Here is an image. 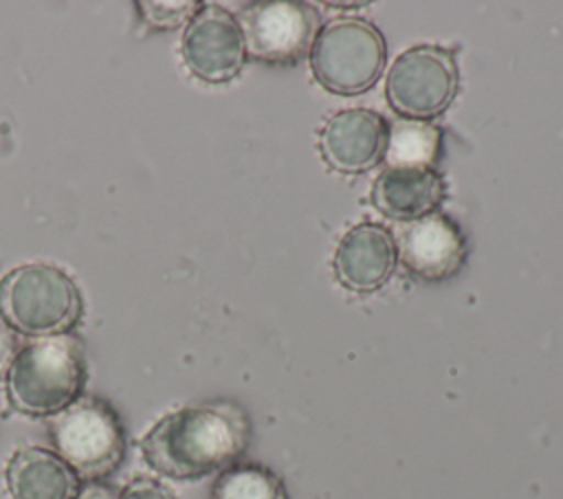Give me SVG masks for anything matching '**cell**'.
Returning <instances> with one entry per match:
<instances>
[{
  "instance_id": "7",
  "label": "cell",
  "mask_w": 563,
  "mask_h": 499,
  "mask_svg": "<svg viewBox=\"0 0 563 499\" xmlns=\"http://www.w3.org/2000/svg\"><path fill=\"white\" fill-rule=\"evenodd\" d=\"M238 24L244 46L253 57L273 64H292L312 44L319 18L306 2L266 0L246 4Z\"/></svg>"
},
{
  "instance_id": "18",
  "label": "cell",
  "mask_w": 563,
  "mask_h": 499,
  "mask_svg": "<svg viewBox=\"0 0 563 499\" xmlns=\"http://www.w3.org/2000/svg\"><path fill=\"white\" fill-rule=\"evenodd\" d=\"M18 354V343H15V332L0 319V378L7 376L13 358Z\"/></svg>"
},
{
  "instance_id": "2",
  "label": "cell",
  "mask_w": 563,
  "mask_h": 499,
  "mask_svg": "<svg viewBox=\"0 0 563 499\" xmlns=\"http://www.w3.org/2000/svg\"><path fill=\"white\" fill-rule=\"evenodd\" d=\"M86 350L77 334L40 336L22 345L7 372L11 407L31 418H53L84 396Z\"/></svg>"
},
{
  "instance_id": "12",
  "label": "cell",
  "mask_w": 563,
  "mask_h": 499,
  "mask_svg": "<svg viewBox=\"0 0 563 499\" xmlns=\"http://www.w3.org/2000/svg\"><path fill=\"white\" fill-rule=\"evenodd\" d=\"M4 486L11 499H75L81 479L55 451L20 446L7 459Z\"/></svg>"
},
{
  "instance_id": "3",
  "label": "cell",
  "mask_w": 563,
  "mask_h": 499,
  "mask_svg": "<svg viewBox=\"0 0 563 499\" xmlns=\"http://www.w3.org/2000/svg\"><path fill=\"white\" fill-rule=\"evenodd\" d=\"M84 301L68 273L51 264H22L0 279V319L20 334L40 339L68 334Z\"/></svg>"
},
{
  "instance_id": "4",
  "label": "cell",
  "mask_w": 563,
  "mask_h": 499,
  "mask_svg": "<svg viewBox=\"0 0 563 499\" xmlns=\"http://www.w3.org/2000/svg\"><path fill=\"white\" fill-rule=\"evenodd\" d=\"M48 437L53 451L86 481H101L112 475L128 448L125 426L117 409L90 393L48 420Z\"/></svg>"
},
{
  "instance_id": "8",
  "label": "cell",
  "mask_w": 563,
  "mask_h": 499,
  "mask_svg": "<svg viewBox=\"0 0 563 499\" xmlns=\"http://www.w3.org/2000/svg\"><path fill=\"white\" fill-rule=\"evenodd\" d=\"M244 57L246 46L238 20L218 4H202L183 35L187 68L207 84H224L242 70Z\"/></svg>"
},
{
  "instance_id": "17",
  "label": "cell",
  "mask_w": 563,
  "mask_h": 499,
  "mask_svg": "<svg viewBox=\"0 0 563 499\" xmlns=\"http://www.w3.org/2000/svg\"><path fill=\"white\" fill-rule=\"evenodd\" d=\"M117 499H176V495L158 479L134 477L119 490Z\"/></svg>"
},
{
  "instance_id": "19",
  "label": "cell",
  "mask_w": 563,
  "mask_h": 499,
  "mask_svg": "<svg viewBox=\"0 0 563 499\" xmlns=\"http://www.w3.org/2000/svg\"><path fill=\"white\" fill-rule=\"evenodd\" d=\"M119 492L101 481H88L86 486H81L79 495L75 499H117Z\"/></svg>"
},
{
  "instance_id": "13",
  "label": "cell",
  "mask_w": 563,
  "mask_h": 499,
  "mask_svg": "<svg viewBox=\"0 0 563 499\" xmlns=\"http://www.w3.org/2000/svg\"><path fill=\"white\" fill-rule=\"evenodd\" d=\"M374 204L389 218L418 220L444 198V182L431 167H389L374 185Z\"/></svg>"
},
{
  "instance_id": "15",
  "label": "cell",
  "mask_w": 563,
  "mask_h": 499,
  "mask_svg": "<svg viewBox=\"0 0 563 499\" xmlns=\"http://www.w3.org/2000/svg\"><path fill=\"white\" fill-rule=\"evenodd\" d=\"M211 499H288V492L271 468L233 464L213 481Z\"/></svg>"
},
{
  "instance_id": "14",
  "label": "cell",
  "mask_w": 563,
  "mask_h": 499,
  "mask_svg": "<svg viewBox=\"0 0 563 499\" xmlns=\"http://www.w3.org/2000/svg\"><path fill=\"white\" fill-rule=\"evenodd\" d=\"M440 149V132L422 121H398L387 134L385 156L391 167H431Z\"/></svg>"
},
{
  "instance_id": "16",
  "label": "cell",
  "mask_w": 563,
  "mask_h": 499,
  "mask_svg": "<svg viewBox=\"0 0 563 499\" xmlns=\"http://www.w3.org/2000/svg\"><path fill=\"white\" fill-rule=\"evenodd\" d=\"M202 4L200 2H136L139 15L143 18V22L152 29H176L185 22H189L198 9Z\"/></svg>"
},
{
  "instance_id": "1",
  "label": "cell",
  "mask_w": 563,
  "mask_h": 499,
  "mask_svg": "<svg viewBox=\"0 0 563 499\" xmlns=\"http://www.w3.org/2000/svg\"><path fill=\"white\" fill-rule=\"evenodd\" d=\"M251 437L246 413L229 400L180 407L141 440L150 468L172 479H200L233 466Z\"/></svg>"
},
{
  "instance_id": "10",
  "label": "cell",
  "mask_w": 563,
  "mask_h": 499,
  "mask_svg": "<svg viewBox=\"0 0 563 499\" xmlns=\"http://www.w3.org/2000/svg\"><path fill=\"white\" fill-rule=\"evenodd\" d=\"M387 145L385 119L365 108L341 110L321 132L325 160L345 174L365 171L378 163Z\"/></svg>"
},
{
  "instance_id": "5",
  "label": "cell",
  "mask_w": 563,
  "mask_h": 499,
  "mask_svg": "<svg viewBox=\"0 0 563 499\" xmlns=\"http://www.w3.org/2000/svg\"><path fill=\"white\" fill-rule=\"evenodd\" d=\"M385 55V40L374 24L361 18H339L319 31L310 64L323 88L356 95L378 79Z\"/></svg>"
},
{
  "instance_id": "11",
  "label": "cell",
  "mask_w": 563,
  "mask_h": 499,
  "mask_svg": "<svg viewBox=\"0 0 563 499\" xmlns=\"http://www.w3.org/2000/svg\"><path fill=\"white\" fill-rule=\"evenodd\" d=\"M396 264L394 237L385 226L356 224L336 246L334 270L350 290L367 292L385 284Z\"/></svg>"
},
{
  "instance_id": "9",
  "label": "cell",
  "mask_w": 563,
  "mask_h": 499,
  "mask_svg": "<svg viewBox=\"0 0 563 499\" xmlns=\"http://www.w3.org/2000/svg\"><path fill=\"white\" fill-rule=\"evenodd\" d=\"M398 253L413 275L422 279H444L464 264L466 240L451 218L427 213L405 226Z\"/></svg>"
},
{
  "instance_id": "6",
  "label": "cell",
  "mask_w": 563,
  "mask_h": 499,
  "mask_svg": "<svg viewBox=\"0 0 563 499\" xmlns=\"http://www.w3.org/2000/svg\"><path fill=\"white\" fill-rule=\"evenodd\" d=\"M457 90V68L449 51L440 46H413L396 57L387 75V99L396 112L409 119L440 114Z\"/></svg>"
}]
</instances>
